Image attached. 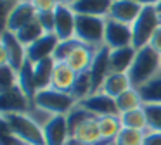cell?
<instances>
[{"label": "cell", "instance_id": "obj_5", "mask_svg": "<svg viewBox=\"0 0 161 145\" xmlns=\"http://www.w3.org/2000/svg\"><path fill=\"white\" fill-rule=\"evenodd\" d=\"M104 33H106V17L76 14L75 36L80 41H83L85 45H90V47H101V45H104Z\"/></svg>", "mask_w": 161, "mask_h": 145}, {"label": "cell", "instance_id": "obj_40", "mask_svg": "<svg viewBox=\"0 0 161 145\" xmlns=\"http://www.w3.org/2000/svg\"><path fill=\"white\" fill-rule=\"evenodd\" d=\"M4 2V10H5V17H7V14L11 12V9L16 5V3H19L21 0H2Z\"/></svg>", "mask_w": 161, "mask_h": 145}, {"label": "cell", "instance_id": "obj_22", "mask_svg": "<svg viewBox=\"0 0 161 145\" xmlns=\"http://www.w3.org/2000/svg\"><path fill=\"white\" fill-rule=\"evenodd\" d=\"M18 85L19 88L25 92V95L30 99L33 105V100H35V95H36V85H35V71H33V62L26 59L23 67L18 71Z\"/></svg>", "mask_w": 161, "mask_h": 145}, {"label": "cell", "instance_id": "obj_27", "mask_svg": "<svg viewBox=\"0 0 161 145\" xmlns=\"http://www.w3.org/2000/svg\"><path fill=\"white\" fill-rule=\"evenodd\" d=\"M43 35H45V30H43V26L40 24V21L33 19L31 23H28L26 26H23L19 31H16V36L19 38V41H21L25 47H30L31 43H35L38 38H42Z\"/></svg>", "mask_w": 161, "mask_h": 145}, {"label": "cell", "instance_id": "obj_44", "mask_svg": "<svg viewBox=\"0 0 161 145\" xmlns=\"http://www.w3.org/2000/svg\"><path fill=\"white\" fill-rule=\"evenodd\" d=\"M57 3H68V0H56Z\"/></svg>", "mask_w": 161, "mask_h": 145}, {"label": "cell", "instance_id": "obj_39", "mask_svg": "<svg viewBox=\"0 0 161 145\" xmlns=\"http://www.w3.org/2000/svg\"><path fill=\"white\" fill-rule=\"evenodd\" d=\"M149 45L154 48V50L158 52V54H161V26L156 30V33L153 35V38H151Z\"/></svg>", "mask_w": 161, "mask_h": 145}, {"label": "cell", "instance_id": "obj_26", "mask_svg": "<svg viewBox=\"0 0 161 145\" xmlns=\"http://www.w3.org/2000/svg\"><path fill=\"white\" fill-rule=\"evenodd\" d=\"M119 121H121L123 128H132V130H140V131H146L147 128H149L144 105L139 107V109L128 110V112H125V114H119Z\"/></svg>", "mask_w": 161, "mask_h": 145}, {"label": "cell", "instance_id": "obj_8", "mask_svg": "<svg viewBox=\"0 0 161 145\" xmlns=\"http://www.w3.org/2000/svg\"><path fill=\"white\" fill-rule=\"evenodd\" d=\"M76 12L69 3H57L54 9V33L59 40H69L75 36Z\"/></svg>", "mask_w": 161, "mask_h": 145}, {"label": "cell", "instance_id": "obj_38", "mask_svg": "<svg viewBox=\"0 0 161 145\" xmlns=\"http://www.w3.org/2000/svg\"><path fill=\"white\" fill-rule=\"evenodd\" d=\"M142 145H161V131H153L151 130L149 133H146Z\"/></svg>", "mask_w": 161, "mask_h": 145}, {"label": "cell", "instance_id": "obj_37", "mask_svg": "<svg viewBox=\"0 0 161 145\" xmlns=\"http://www.w3.org/2000/svg\"><path fill=\"white\" fill-rule=\"evenodd\" d=\"M31 3L36 9V12H52L57 5L56 0H31Z\"/></svg>", "mask_w": 161, "mask_h": 145}, {"label": "cell", "instance_id": "obj_30", "mask_svg": "<svg viewBox=\"0 0 161 145\" xmlns=\"http://www.w3.org/2000/svg\"><path fill=\"white\" fill-rule=\"evenodd\" d=\"M90 117H95V116H94V114H90L88 110H85L83 107H80L78 104L69 110V112L66 114V119H68V131H69V140H71V137L75 135V131L78 130V126H80V124H83L85 121L90 119Z\"/></svg>", "mask_w": 161, "mask_h": 145}, {"label": "cell", "instance_id": "obj_46", "mask_svg": "<svg viewBox=\"0 0 161 145\" xmlns=\"http://www.w3.org/2000/svg\"><path fill=\"white\" fill-rule=\"evenodd\" d=\"M159 67H161V57H159Z\"/></svg>", "mask_w": 161, "mask_h": 145}, {"label": "cell", "instance_id": "obj_18", "mask_svg": "<svg viewBox=\"0 0 161 145\" xmlns=\"http://www.w3.org/2000/svg\"><path fill=\"white\" fill-rule=\"evenodd\" d=\"M113 0H78L69 3L71 9L76 14L83 16H95V17H108Z\"/></svg>", "mask_w": 161, "mask_h": 145}, {"label": "cell", "instance_id": "obj_43", "mask_svg": "<svg viewBox=\"0 0 161 145\" xmlns=\"http://www.w3.org/2000/svg\"><path fill=\"white\" fill-rule=\"evenodd\" d=\"M156 9H158V12L161 14V2H159V3H158V5H156Z\"/></svg>", "mask_w": 161, "mask_h": 145}, {"label": "cell", "instance_id": "obj_31", "mask_svg": "<svg viewBox=\"0 0 161 145\" xmlns=\"http://www.w3.org/2000/svg\"><path fill=\"white\" fill-rule=\"evenodd\" d=\"M146 133L140 130H132V128H121L118 137L114 138L113 145H142Z\"/></svg>", "mask_w": 161, "mask_h": 145}, {"label": "cell", "instance_id": "obj_11", "mask_svg": "<svg viewBox=\"0 0 161 145\" xmlns=\"http://www.w3.org/2000/svg\"><path fill=\"white\" fill-rule=\"evenodd\" d=\"M104 45L113 48L128 47L132 45V26L118 23L114 19L106 17V33H104Z\"/></svg>", "mask_w": 161, "mask_h": 145}, {"label": "cell", "instance_id": "obj_9", "mask_svg": "<svg viewBox=\"0 0 161 145\" xmlns=\"http://www.w3.org/2000/svg\"><path fill=\"white\" fill-rule=\"evenodd\" d=\"M0 48L5 52L7 55L9 66H11L14 71H19L23 67L26 61V47L19 41V38L16 36V33L9 30H4L2 33V41H0Z\"/></svg>", "mask_w": 161, "mask_h": 145}, {"label": "cell", "instance_id": "obj_3", "mask_svg": "<svg viewBox=\"0 0 161 145\" xmlns=\"http://www.w3.org/2000/svg\"><path fill=\"white\" fill-rule=\"evenodd\" d=\"M2 119H5L11 131L19 140L25 142L26 145H45L43 128L30 114H26V112L5 114V116H2Z\"/></svg>", "mask_w": 161, "mask_h": 145}, {"label": "cell", "instance_id": "obj_29", "mask_svg": "<svg viewBox=\"0 0 161 145\" xmlns=\"http://www.w3.org/2000/svg\"><path fill=\"white\" fill-rule=\"evenodd\" d=\"M92 78H90V72L85 71V72H78L76 74V79H75V85L73 88H71V95L75 97V100L76 102H80V100H83L85 97L92 95Z\"/></svg>", "mask_w": 161, "mask_h": 145}, {"label": "cell", "instance_id": "obj_6", "mask_svg": "<svg viewBox=\"0 0 161 145\" xmlns=\"http://www.w3.org/2000/svg\"><path fill=\"white\" fill-rule=\"evenodd\" d=\"M80 107H83L85 110H88L90 114H94L95 117H104V116H119L116 100L113 97L106 95L104 92H95L92 95L85 97L83 100L76 102Z\"/></svg>", "mask_w": 161, "mask_h": 145}, {"label": "cell", "instance_id": "obj_15", "mask_svg": "<svg viewBox=\"0 0 161 145\" xmlns=\"http://www.w3.org/2000/svg\"><path fill=\"white\" fill-rule=\"evenodd\" d=\"M59 41L61 40L57 38L56 33H45L42 38H38L35 43H31L30 47H26V59L31 61L33 64H36L38 61L52 57Z\"/></svg>", "mask_w": 161, "mask_h": 145}, {"label": "cell", "instance_id": "obj_45", "mask_svg": "<svg viewBox=\"0 0 161 145\" xmlns=\"http://www.w3.org/2000/svg\"><path fill=\"white\" fill-rule=\"evenodd\" d=\"M75 2H78V0H68V3H75Z\"/></svg>", "mask_w": 161, "mask_h": 145}, {"label": "cell", "instance_id": "obj_42", "mask_svg": "<svg viewBox=\"0 0 161 145\" xmlns=\"http://www.w3.org/2000/svg\"><path fill=\"white\" fill-rule=\"evenodd\" d=\"M68 145H87V143H81V142H76V140H69Z\"/></svg>", "mask_w": 161, "mask_h": 145}, {"label": "cell", "instance_id": "obj_1", "mask_svg": "<svg viewBox=\"0 0 161 145\" xmlns=\"http://www.w3.org/2000/svg\"><path fill=\"white\" fill-rule=\"evenodd\" d=\"M159 57L161 54H158L151 45L139 48L135 54L132 66L128 69V78L132 81L133 88H139L140 85H144L146 81H149L158 71H159Z\"/></svg>", "mask_w": 161, "mask_h": 145}, {"label": "cell", "instance_id": "obj_35", "mask_svg": "<svg viewBox=\"0 0 161 145\" xmlns=\"http://www.w3.org/2000/svg\"><path fill=\"white\" fill-rule=\"evenodd\" d=\"M0 142H2V145H26L25 142L19 140V138L11 131V128L5 123V119H2V135H0Z\"/></svg>", "mask_w": 161, "mask_h": 145}, {"label": "cell", "instance_id": "obj_17", "mask_svg": "<svg viewBox=\"0 0 161 145\" xmlns=\"http://www.w3.org/2000/svg\"><path fill=\"white\" fill-rule=\"evenodd\" d=\"M135 54H137V50L133 48V45L113 48V50L109 52L111 72H128L130 66H132L133 59H135Z\"/></svg>", "mask_w": 161, "mask_h": 145}, {"label": "cell", "instance_id": "obj_32", "mask_svg": "<svg viewBox=\"0 0 161 145\" xmlns=\"http://www.w3.org/2000/svg\"><path fill=\"white\" fill-rule=\"evenodd\" d=\"M80 43H83V41H80L76 36L69 38V40H61L59 43H57V47H56V52H54L52 59H54L56 62H66V59L69 57V54H71V52H73Z\"/></svg>", "mask_w": 161, "mask_h": 145}, {"label": "cell", "instance_id": "obj_12", "mask_svg": "<svg viewBox=\"0 0 161 145\" xmlns=\"http://www.w3.org/2000/svg\"><path fill=\"white\" fill-rule=\"evenodd\" d=\"M43 137H45V145H68L69 131H68L66 114L50 117L43 124Z\"/></svg>", "mask_w": 161, "mask_h": 145}, {"label": "cell", "instance_id": "obj_19", "mask_svg": "<svg viewBox=\"0 0 161 145\" xmlns=\"http://www.w3.org/2000/svg\"><path fill=\"white\" fill-rule=\"evenodd\" d=\"M76 74L66 62H56V67H54V74H52V88L59 90V92H71L75 85V79Z\"/></svg>", "mask_w": 161, "mask_h": 145}, {"label": "cell", "instance_id": "obj_21", "mask_svg": "<svg viewBox=\"0 0 161 145\" xmlns=\"http://www.w3.org/2000/svg\"><path fill=\"white\" fill-rule=\"evenodd\" d=\"M71 140L81 142V143H87V145H99L101 143V131H99L97 117H90L83 124H80L78 130L75 131V135L71 137Z\"/></svg>", "mask_w": 161, "mask_h": 145}, {"label": "cell", "instance_id": "obj_34", "mask_svg": "<svg viewBox=\"0 0 161 145\" xmlns=\"http://www.w3.org/2000/svg\"><path fill=\"white\" fill-rule=\"evenodd\" d=\"M18 85V71L11 67L9 64L0 66V90H7Z\"/></svg>", "mask_w": 161, "mask_h": 145}, {"label": "cell", "instance_id": "obj_28", "mask_svg": "<svg viewBox=\"0 0 161 145\" xmlns=\"http://www.w3.org/2000/svg\"><path fill=\"white\" fill-rule=\"evenodd\" d=\"M116 105H118V110L119 114H125L128 112V110H133V109H139V107H142V99H140L139 92H137V88H130L126 90V92H123L119 97H116Z\"/></svg>", "mask_w": 161, "mask_h": 145}, {"label": "cell", "instance_id": "obj_33", "mask_svg": "<svg viewBox=\"0 0 161 145\" xmlns=\"http://www.w3.org/2000/svg\"><path fill=\"white\" fill-rule=\"evenodd\" d=\"M147 123L153 131H161V104H144Z\"/></svg>", "mask_w": 161, "mask_h": 145}, {"label": "cell", "instance_id": "obj_36", "mask_svg": "<svg viewBox=\"0 0 161 145\" xmlns=\"http://www.w3.org/2000/svg\"><path fill=\"white\" fill-rule=\"evenodd\" d=\"M36 19L43 26L45 33H54V10L52 12H36Z\"/></svg>", "mask_w": 161, "mask_h": 145}, {"label": "cell", "instance_id": "obj_14", "mask_svg": "<svg viewBox=\"0 0 161 145\" xmlns=\"http://www.w3.org/2000/svg\"><path fill=\"white\" fill-rule=\"evenodd\" d=\"M142 7L144 5H140L135 0H113L111 9H109V14H108V19H114L118 23L132 26L135 23V19L139 17Z\"/></svg>", "mask_w": 161, "mask_h": 145}, {"label": "cell", "instance_id": "obj_4", "mask_svg": "<svg viewBox=\"0 0 161 145\" xmlns=\"http://www.w3.org/2000/svg\"><path fill=\"white\" fill-rule=\"evenodd\" d=\"M33 105L38 109L45 110L47 114L52 116H59V114H68L75 105L76 100L71 93L68 92H59L56 88H45V90H38L33 100Z\"/></svg>", "mask_w": 161, "mask_h": 145}, {"label": "cell", "instance_id": "obj_20", "mask_svg": "<svg viewBox=\"0 0 161 145\" xmlns=\"http://www.w3.org/2000/svg\"><path fill=\"white\" fill-rule=\"evenodd\" d=\"M130 88H132V81H130L126 72H111L106 78L104 85H102V88L99 92H104L106 95L116 99V97H119L123 92H126Z\"/></svg>", "mask_w": 161, "mask_h": 145}, {"label": "cell", "instance_id": "obj_25", "mask_svg": "<svg viewBox=\"0 0 161 145\" xmlns=\"http://www.w3.org/2000/svg\"><path fill=\"white\" fill-rule=\"evenodd\" d=\"M142 104H161V69L144 85L137 88Z\"/></svg>", "mask_w": 161, "mask_h": 145}, {"label": "cell", "instance_id": "obj_7", "mask_svg": "<svg viewBox=\"0 0 161 145\" xmlns=\"http://www.w3.org/2000/svg\"><path fill=\"white\" fill-rule=\"evenodd\" d=\"M31 109V102L25 95L19 85L12 86L7 90H0V114H19V112H28Z\"/></svg>", "mask_w": 161, "mask_h": 145}, {"label": "cell", "instance_id": "obj_2", "mask_svg": "<svg viewBox=\"0 0 161 145\" xmlns=\"http://www.w3.org/2000/svg\"><path fill=\"white\" fill-rule=\"evenodd\" d=\"M161 26V14L156 5H144L139 17L132 24V45L135 50L149 45L153 35Z\"/></svg>", "mask_w": 161, "mask_h": 145}, {"label": "cell", "instance_id": "obj_23", "mask_svg": "<svg viewBox=\"0 0 161 145\" xmlns=\"http://www.w3.org/2000/svg\"><path fill=\"white\" fill-rule=\"evenodd\" d=\"M97 123H99V131H101V143L99 145H113V142L118 137L119 130L123 128L119 116L97 117Z\"/></svg>", "mask_w": 161, "mask_h": 145}, {"label": "cell", "instance_id": "obj_10", "mask_svg": "<svg viewBox=\"0 0 161 145\" xmlns=\"http://www.w3.org/2000/svg\"><path fill=\"white\" fill-rule=\"evenodd\" d=\"M109 52H111V48L106 47V45H102V47H99V50L95 52V55H94L92 66H90V69H88L90 78H92V90H94L92 93L99 92V90L102 88V85H104L106 78L111 74Z\"/></svg>", "mask_w": 161, "mask_h": 145}, {"label": "cell", "instance_id": "obj_41", "mask_svg": "<svg viewBox=\"0 0 161 145\" xmlns=\"http://www.w3.org/2000/svg\"><path fill=\"white\" fill-rule=\"evenodd\" d=\"M135 2H139L140 5H158L161 0H135Z\"/></svg>", "mask_w": 161, "mask_h": 145}, {"label": "cell", "instance_id": "obj_13", "mask_svg": "<svg viewBox=\"0 0 161 145\" xmlns=\"http://www.w3.org/2000/svg\"><path fill=\"white\" fill-rule=\"evenodd\" d=\"M35 17H36V9L33 7L31 2H19V3H16L11 9V12L7 14L4 30H9V31H12V33H16V31H19L23 26L31 23Z\"/></svg>", "mask_w": 161, "mask_h": 145}, {"label": "cell", "instance_id": "obj_16", "mask_svg": "<svg viewBox=\"0 0 161 145\" xmlns=\"http://www.w3.org/2000/svg\"><path fill=\"white\" fill-rule=\"evenodd\" d=\"M97 50H99V47H90V45L80 43L69 54V57L66 59V64L69 66L75 72H85V71L90 69L92 61H94V55H95Z\"/></svg>", "mask_w": 161, "mask_h": 145}, {"label": "cell", "instance_id": "obj_24", "mask_svg": "<svg viewBox=\"0 0 161 145\" xmlns=\"http://www.w3.org/2000/svg\"><path fill=\"white\" fill-rule=\"evenodd\" d=\"M54 67H56V61H54L52 57L43 59V61H38L36 64H33L36 90H45V88H50V85H52Z\"/></svg>", "mask_w": 161, "mask_h": 145}]
</instances>
